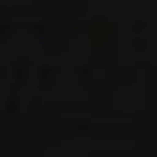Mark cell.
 Segmentation results:
<instances>
[]
</instances>
